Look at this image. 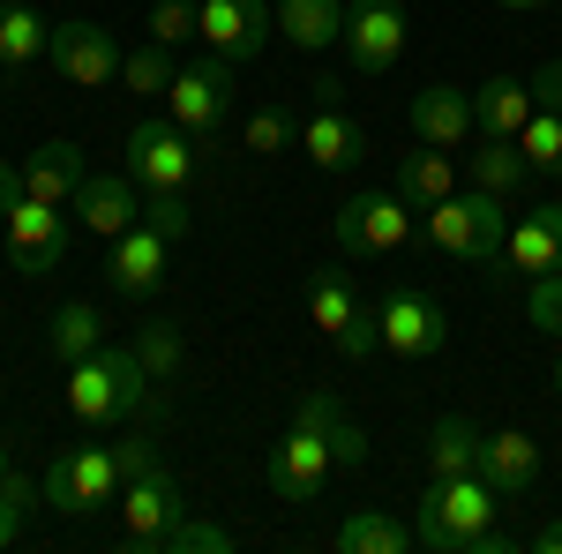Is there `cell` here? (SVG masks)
Segmentation results:
<instances>
[{
	"label": "cell",
	"mask_w": 562,
	"mask_h": 554,
	"mask_svg": "<svg viewBox=\"0 0 562 554\" xmlns=\"http://www.w3.org/2000/svg\"><path fill=\"white\" fill-rule=\"evenodd\" d=\"M150 405V375L135 360V344H98L90 360L68 368V412L83 427H121Z\"/></svg>",
	"instance_id": "cell-2"
},
{
	"label": "cell",
	"mask_w": 562,
	"mask_h": 554,
	"mask_svg": "<svg viewBox=\"0 0 562 554\" xmlns=\"http://www.w3.org/2000/svg\"><path fill=\"white\" fill-rule=\"evenodd\" d=\"M525 121H532V83H518V76H487V83L473 90V128L480 135L518 143Z\"/></svg>",
	"instance_id": "cell-23"
},
{
	"label": "cell",
	"mask_w": 562,
	"mask_h": 554,
	"mask_svg": "<svg viewBox=\"0 0 562 554\" xmlns=\"http://www.w3.org/2000/svg\"><path fill=\"white\" fill-rule=\"evenodd\" d=\"M555 397H562V360H555Z\"/></svg>",
	"instance_id": "cell-47"
},
{
	"label": "cell",
	"mask_w": 562,
	"mask_h": 554,
	"mask_svg": "<svg viewBox=\"0 0 562 554\" xmlns=\"http://www.w3.org/2000/svg\"><path fill=\"white\" fill-rule=\"evenodd\" d=\"M113 465H121V487H128V479H143L150 465H166V457H158V442H143V434H128V442L113 450Z\"/></svg>",
	"instance_id": "cell-41"
},
{
	"label": "cell",
	"mask_w": 562,
	"mask_h": 554,
	"mask_svg": "<svg viewBox=\"0 0 562 554\" xmlns=\"http://www.w3.org/2000/svg\"><path fill=\"white\" fill-rule=\"evenodd\" d=\"M413 547H428V554H510L518 540L503 532V495L480 472H458V479H428Z\"/></svg>",
	"instance_id": "cell-1"
},
{
	"label": "cell",
	"mask_w": 562,
	"mask_h": 554,
	"mask_svg": "<svg viewBox=\"0 0 562 554\" xmlns=\"http://www.w3.org/2000/svg\"><path fill=\"white\" fill-rule=\"evenodd\" d=\"M330 472H338L330 442H323V434H315V427L293 412V427H285V434L270 442V457H262V487H270L278 502H315Z\"/></svg>",
	"instance_id": "cell-8"
},
{
	"label": "cell",
	"mask_w": 562,
	"mask_h": 554,
	"mask_svg": "<svg viewBox=\"0 0 562 554\" xmlns=\"http://www.w3.org/2000/svg\"><path fill=\"white\" fill-rule=\"evenodd\" d=\"M532 105L540 113H562V60H540L532 68Z\"/></svg>",
	"instance_id": "cell-42"
},
{
	"label": "cell",
	"mask_w": 562,
	"mask_h": 554,
	"mask_svg": "<svg viewBox=\"0 0 562 554\" xmlns=\"http://www.w3.org/2000/svg\"><path fill=\"white\" fill-rule=\"evenodd\" d=\"M173 76H180V60H173V45H158V38H143L128 60H121V83H128L135 98H166Z\"/></svg>",
	"instance_id": "cell-32"
},
{
	"label": "cell",
	"mask_w": 562,
	"mask_h": 554,
	"mask_svg": "<svg viewBox=\"0 0 562 554\" xmlns=\"http://www.w3.org/2000/svg\"><path fill=\"white\" fill-rule=\"evenodd\" d=\"M45 45H53V23H45L38 8H0V76H23V68H38Z\"/></svg>",
	"instance_id": "cell-28"
},
{
	"label": "cell",
	"mask_w": 562,
	"mask_h": 554,
	"mask_svg": "<svg viewBox=\"0 0 562 554\" xmlns=\"http://www.w3.org/2000/svg\"><path fill=\"white\" fill-rule=\"evenodd\" d=\"M480 479L503 495V502H518L540 487V442L518 434V427H503V434H480Z\"/></svg>",
	"instance_id": "cell-20"
},
{
	"label": "cell",
	"mask_w": 562,
	"mask_h": 554,
	"mask_svg": "<svg viewBox=\"0 0 562 554\" xmlns=\"http://www.w3.org/2000/svg\"><path fill=\"white\" fill-rule=\"evenodd\" d=\"M503 270L510 278H548V270H562V195L555 203H532V211L510 225V240H503Z\"/></svg>",
	"instance_id": "cell-18"
},
{
	"label": "cell",
	"mask_w": 562,
	"mask_h": 554,
	"mask_svg": "<svg viewBox=\"0 0 562 554\" xmlns=\"http://www.w3.org/2000/svg\"><path fill=\"white\" fill-rule=\"evenodd\" d=\"M346 60L360 76H390L405 60V8L397 0H346Z\"/></svg>",
	"instance_id": "cell-13"
},
{
	"label": "cell",
	"mask_w": 562,
	"mask_h": 554,
	"mask_svg": "<svg viewBox=\"0 0 562 554\" xmlns=\"http://www.w3.org/2000/svg\"><path fill=\"white\" fill-rule=\"evenodd\" d=\"M83 180H90V166H83L76 143H38L23 158V195H38V203H76Z\"/></svg>",
	"instance_id": "cell-24"
},
{
	"label": "cell",
	"mask_w": 562,
	"mask_h": 554,
	"mask_svg": "<svg viewBox=\"0 0 562 554\" xmlns=\"http://www.w3.org/2000/svg\"><path fill=\"white\" fill-rule=\"evenodd\" d=\"M532 547H540V554H562V517H548V524L532 532Z\"/></svg>",
	"instance_id": "cell-44"
},
{
	"label": "cell",
	"mask_w": 562,
	"mask_h": 554,
	"mask_svg": "<svg viewBox=\"0 0 562 554\" xmlns=\"http://www.w3.org/2000/svg\"><path fill=\"white\" fill-rule=\"evenodd\" d=\"M121 150H128V180L143 195H188L195 188V135L173 113H143Z\"/></svg>",
	"instance_id": "cell-5"
},
{
	"label": "cell",
	"mask_w": 562,
	"mask_h": 554,
	"mask_svg": "<svg viewBox=\"0 0 562 554\" xmlns=\"http://www.w3.org/2000/svg\"><path fill=\"white\" fill-rule=\"evenodd\" d=\"M180 517H188V502H180V479L166 465H150L143 479H128V487H121V524H128V547L158 554V540L173 532Z\"/></svg>",
	"instance_id": "cell-14"
},
{
	"label": "cell",
	"mask_w": 562,
	"mask_h": 554,
	"mask_svg": "<svg viewBox=\"0 0 562 554\" xmlns=\"http://www.w3.org/2000/svg\"><path fill=\"white\" fill-rule=\"evenodd\" d=\"M135 360H143V375H150V383H173L180 360H188V344H180L173 323H143V330H135Z\"/></svg>",
	"instance_id": "cell-34"
},
{
	"label": "cell",
	"mask_w": 562,
	"mask_h": 554,
	"mask_svg": "<svg viewBox=\"0 0 562 554\" xmlns=\"http://www.w3.org/2000/svg\"><path fill=\"white\" fill-rule=\"evenodd\" d=\"M143 217H150V225H158L173 248L188 240V233H195V217H188V195H143Z\"/></svg>",
	"instance_id": "cell-40"
},
{
	"label": "cell",
	"mask_w": 562,
	"mask_h": 554,
	"mask_svg": "<svg viewBox=\"0 0 562 554\" xmlns=\"http://www.w3.org/2000/svg\"><path fill=\"white\" fill-rule=\"evenodd\" d=\"M473 90L458 83H428L413 98V143H435V150H458V143H473Z\"/></svg>",
	"instance_id": "cell-21"
},
{
	"label": "cell",
	"mask_w": 562,
	"mask_h": 554,
	"mask_svg": "<svg viewBox=\"0 0 562 554\" xmlns=\"http://www.w3.org/2000/svg\"><path fill=\"white\" fill-rule=\"evenodd\" d=\"M495 8H510V15H555L562 0H495Z\"/></svg>",
	"instance_id": "cell-45"
},
{
	"label": "cell",
	"mask_w": 562,
	"mask_h": 554,
	"mask_svg": "<svg viewBox=\"0 0 562 554\" xmlns=\"http://www.w3.org/2000/svg\"><path fill=\"white\" fill-rule=\"evenodd\" d=\"M38 502H45V487H31V479H23L15 465L0 472V554H8L15 540H23V532H31V510H38Z\"/></svg>",
	"instance_id": "cell-33"
},
{
	"label": "cell",
	"mask_w": 562,
	"mask_h": 554,
	"mask_svg": "<svg viewBox=\"0 0 562 554\" xmlns=\"http://www.w3.org/2000/svg\"><path fill=\"white\" fill-rule=\"evenodd\" d=\"M0 225H8V256H15L23 278H53V270L68 262V248H76L68 211H60V203H38V195H23Z\"/></svg>",
	"instance_id": "cell-9"
},
{
	"label": "cell",
	"mask_w": 562,
	"mask_h": 554,
	"mask_svg": "<svg viewBox=\"0 0 562 554\" xmlns=\"http://www.w3.org/2000/svg\"><path fill=\"white\" fill-rule=\"evenodd\" d=\"M428 240L442 248V256H458V262H480L487 278H510V270H503V240H510L503 195H487V188H473V180L428 211Z\"/></svg>",
	"instance_id": "cell-3"
},
{
	"label": "cell",
	"mask_w": 562,
	"mask_h": 554,
	"mask_svg": "<svg viewBox=\"0 0 562 554\" xmlns=\"http://www.w3.org/2000/svg\"><path fill=\"white\" fill-rule=\"evenodd\" d=\"M301 420L315 427L323 442H330L338 472H360V465H368V434H360V420H352V412L338 405V397H330V389H307V397H301Z\"/></svg>",
	"instance_id": "cell-26"
},
{
	"label": "cell",
	"mask_w": 562,
	"mask_h": 554,
	"mask_svg": "<svg viewBox=\"0 0 562 554\" xmlns=\"http://www.w3.org/2000/svg\"><path fill=\"white\" fill-rule=\"evenodd\" d=\"M390 188L405 195V203H442V195H458L465 188V172L450 150H435V143H413V150H397V172H390Z\"/></svg>",
	"instance_id": "cell-22"
},
{
	"label": "cell",
	"mask_w": 562,
	"mask_h": 554,
	"mask_svg": "<svg viewBox=\"0 0 562 554\" xmlns=\"http://www.w3.org/2000/svg\"><path fill=\"white\" fill-rule=\"evenodd\" d=\"M307 315H315V330L338 344L352 368L383 352V299H368L338 262H323V270L307 278Z\"/></svg>",
	"instance_id": "cell-4"
},
{
	"label": "cell",
	"mask_w": 562,
	"mask_h": 554,
	"mask_svg": "<svg viewBox=\"0 0 562 554\" xmlns=\"http://www.w3.org/2000/svg\"><path fill=\"white\" fill-rule=\"evenodd\" d=\"M76 217H83L90 240H121L128 225H143V188L128 172H90L76 188Z\"/></svg>",
	"instance_id": "cell-19"
},
{
	"label": "cell",
	"mask_w": 562,
	"mask_h": 554,
	"mask_svg": "<svg viewBox=\"0 0 562 554\" xmlns=\"http://www.w3.org/2000/svg\"><path fill=\"white\" fill-rule=\"evenodd\" d=\"M442 344H450V315H442V299L420 293V285L383 293V352H390V360H435Z\"/></svg>",
	"instance_id": "cell-12"
},
{
	"label": "cell",
	"mask_w": 562,
	"mask_h": 554,
	"mask_svg": "<svg viewBox=\"0 0 562 554\" xmlns=\"http://www.w3.org/2000/svg\"><path fill=\"white\" fill-rule=\"evenodd\" d=\"M330 547L338 554H405L413 547V532L397 524V517H383V510H352L338 532H330Z\"/></svg>",
	"instance_id": "cell-30"
},
{
	"label": "cell",
	"mask_w": 562,
	"mask_h": 554,
	"mask_svg": "<svg viewBox=\"0 0 562 554\" xmlns=\"http://www.w3.org/2000/svg\"><path fill=\"white\" fill-rule=\"evenodd\" d=\"M465 180H473V188H487V195H503V203H518V195L532 188V180H540V172L525 166L518 143H495V135H480L473 150H465Z\"/></svg>",
	"instance_id": "cell-25"
},
{
	"label": "cell",
	"mask_w": 562,
	"mask_h": 554,
	"mask_svg": "<svg viewBox=\"0 0 562 554\" xmlns=\"http://www.w3.org/2000/svg\"><path fill=\"white\" fill-rule=\"evenodd\" d=\"M150 38L158 45L203 38V0H158V8H150Z\"/></svg>",
	"instance_id": "cell-37"
},
{
	"label": "cell",
	"mask_w": 562,
	"mask_h": 554,
	"mask_svg": "<svg viewBox=\"0 0 562 554\" xmlns=\"http://www.w3.org/2000/svg\"><path fill=\"white\" fill-rule=\"evenodd\" d=\"M330 233H338V248H346L352 262H383V256H397V248L413 240V203H405L397 188L346 195L338 217H330Z\"/></svg>",
	"instance_id": "cell-6"
},
{
	"label": "cell",
	"mask_w": 562,
	"mask_h": 554,
	"mask_svg": "<svg viewBox=\"0 0 562 554\" xmlns=\"http://www.w3.org/2000/svg\"><path fill=\"white\" fill-rule=\"evenodd\" d=\"M0 472H8V434H0Z\"/></svg>",
	"instance_id": "cell-46"
},
{
	"label": "cell",
	"mask_w": 562,
	"mask_h": 554,
	"mask_svg": "<svg viewBox=\"0 0 562 554\" xmlns=\"http://www.w3.org/2000/svg\"><path fill=\"white\" fill-rule=\"evenodd\" d=\"M45 510L60 517H98L121 502V465H113V450H60L53 465H45Z\"/></svg>",
	"instance_id": "cell-7"
},
{
	"label": "cell",
	"mask_w": 562,
	"mask_h": 554,
	"mask_svg": "<svg viewBox=\"0 0 562 554\" xmlns=\"http://www.w3.org/2000/svg\"><path fill=\"white\" fill-rule=\"evenodd\" d=\"M525 315H532V330H548V338H562V270H548V278H532V293H525Z\"/></svg>",
	"instance_id": "cell-39"
},
{
	"label": "cell",
	"mask_w": 562,
	"mask_h": 554,
	"mask_svg": "<svg viewBox=\"0 0 562 554\" xmlns=\"http://www.w3.org/2000/svg\"><path fill=\"white\" fill-rule=\"evenodd\" d=\"M45 60H53V76L60 83H76V90H105V83H121V45H113V31L105 23H53V45H45Z\"/></svg>",
	"instance_id": "cell-11"
},
{
	"label": "cell",
	"mask_w": 562,
	"mask_h": 554,
	"mask_svg": "<svg viewBox=\"0 0 562 554\" xmlns=\"http://www.w3.org/2000/svg\"><path fill=\"white\" fill-rule=\"evenodd\" d=\"M45 344H53V360H68V368H76V360H90V352L105 344V315H98L90 299H68V307L53 315Z\"/></svg>",
	"instance_id": "cell-31"
},
{
	"label": "cell",
	"mask_w": 562,
	"mask_h": 554,
	"mask_svg": "<svg viewBox=\"0 0 562 554\" xmlns=\"http://www.w3.org/2000/svg\"><path fill=\"white\" fill-rule=\"evenodd\" d=\"M166 270H173V240L143 217V225H128L121 240H113V262H105V285L128 299H150L158 285H166Z\"/></svg>",
	"instance_id": "cell-16"
},
{
	"label": "cell",
	"mask_w": 562,
	"mask_h": 554,
	"mask_svg": "<svg viewBox=\"0 0 562 554\" xmlns=\"http://www.w3.org/2000/svg\"><path fill=\"white\" fill-rule=\"evenodd\" d=\"M270 31H278V8L270 0H203V45L225 53L233 68H248Z\"/></svg>",
	"instance_id": "cell-17"
},
{
	"label": "cell",
	"mask_w": 562,
	"mask_h": 554,
	"mask_svg": "<svg viewBox=\"0 0 562 554\" xmlns=\"http://www.w3.org/2000/svg\"><path fill=\"white\" fill-rule=\"evenodd\" d=\"M166 113H173L188 135H203V143H211L217 121L233 113V60L203 45V60H188V68L173 76V90H166Z\"/></svg>",
	"instance_id": "cell-10"
},
{
	"label": "cell",
	"mask_w": 562,
	"mask_h": 554,
	"mask_svg": "<svg viewBox=\"0 0 562 554\" xmlns=\"http://www.w3.org/2000/svg\"><path fill=\"white\" fill-rule=\"evenodd\" d=\"M301 150H307V166H315V172H352V166H368V128L346 113V98H338V90H323V105L307 113Z\"/></svg>",
	"instance_id": "cell-15"
},
{
	"label": "cell",
	"mask_w": 562,
	"mask_h": 554,
	"mask_svg": "<svg viewBox=\"0 0 562 554\" xmlns=\"http://www.w3.org/2000/svg\"><path fill=\"white\" fill-rule=\"evenodd\" d=\"M278 38L323 53V45L346 38V0H278Z\"/></svg>",
	"instance_id": "cell-27"
},
{
	"label": "cell",
	"mask_w": 562,
	"mask_h": 554,
	"mask_svg": "<svg viewBox=\"0 0 562 554\" xmlns=\"http://www.w3.org/2000/svg\"><path fill=\"white\" fill-rule=\"evenodd\" d=\"M518 150H525V166L540 172V180H562V113H540V105H532Z\"/></svg>",
	"instance_id": "cell-35"
},
{
	"label": "cell",
	"mask_w": 562,
	"mask_h": 554,
	"mask_svg": "<svg viewBox=\"0 0 562 554\" xmlns=\"http://www.w3.org/2000/svg\"><path fill=\"white\" fill-rule=\"evenodd\" d=\"M458 472H480V427L442 412L428 427V479H458Z\"/></svg>",
	"instance_id": "cell-29"
},
{
	"label": "cell",
	"mask_w": 562,
	"mask_h": 554,
	"mask_svg": "<svg viewBox=\"0 0 562 554\" xmlns=\"http://www.w3.org/2000/svg\"><path fill=\"white\" fill-rule=\"evenodd\" d=\"M240 540L225 532V524H211V517H180L173 532L158 540V554H233Z\"/></svg>",
	"instance_id": "cell-36"
},
{
	"label": "cell",
	"mask_w": 562,
	"mask_h": 554,
	"mask_svg": "<svg viewBox=\"0 0 562 554\" xmlns=\"http://www.w3.org/2000/svg\"><path fill=\"white\" fill-rule=\"evenodd\" d=\"M240 143L256 150V158H278V150H293L301 143V128L278 113V105H262V113H248V128H240Z\"/></svg>",
	"instance_id": "cell-38"
},
{
	"label": "cell",
	"mask_w": 562,
	"mask_h": 554,
	"mask_svg": "<svg viewBox=\"0 0 562 554\" xmlns=\"http://www.w3.org/2000/svg\"><path fill=\"white\" fill-rule=\"evenodd\" d=\"M15 203H23V172H15V166H0V217L15 211Z\"/></svg>",
	"instance_id": "cell-43"
}]
</instances>
